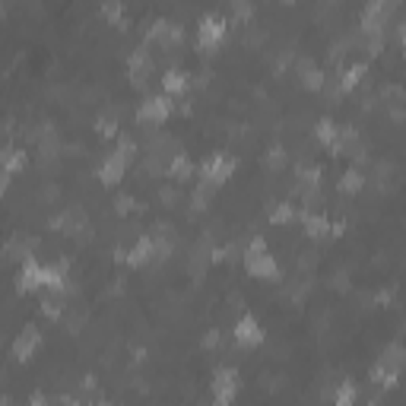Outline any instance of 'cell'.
<instances>
[{
    "instance_id": "obj_22",
    "label": "cell",
    "mask_w": 406,
    "mask_h": 406,
    "mask_svg": "<svg viewBox=\"0 0 406 406\" xmlns=\"http://www.w3.org/2000/svg\"><path fill=\"white\" fill-rule=\"evenodd\" d=\"M127 64H130V73H134L136 80H140V76H143L146 70L152 67V60H150V54H146V48H136V51L130 54V60H127Z\"/></svg>"
},
{
    "instance_id": "obj_11",
    "label": "cell",
    "mask_w": 406,
    "mask_h": 406,
    "mask_svg": "<svg viewBox=\"0 0 406 406\" xmlns=\"http://www.w3.org/2000/svg\"><path fill=\"white\" fill-rule=\"evenodd\" d=\"M387 16H391V3H384V0L369 3L362 10V29H365V35H381L384 26H387Z\"/></svg>"
},
{
    "instance_id": "obj_23",
    "label": "cell",
    "mask_w": 406,
    "mask_h": 406,
    "mask_svg": "<svg viewBox=\"0 0 406 406\" xmlns=\"http://www.w3.org/2000/svg\"><path fill=\"white\" fill-rule=\"evenodd\" d=\"M292 216H295L292 203H279V206H273V210H270V219H273V222H289Z\"/></svg>"
},
{
    "instance_id": "obj_1",
    "label": "cell",
    "mask_w": 406,
    "mask_h": 406,
    "mask_svg": "<svg viewBox=\"0 0 406 406\" xmlns=\"http://www.w3.org/2000/svg\"><path fill=\"white\" fill-rule=\"evenodd\" d=\"M403 369H406V346L403 343H387L384 353L378 355V362L371 365L369 378L378 384V387H397Z\"/></svg>"
},
{
    "instance_id": "obj_17",
    "label": "cell",
    "mask_w": 406,
    "mask_h": 406,
    "mask_svg": "<svg viewBox=\"0 0 406 406\" xmlns=\"http://www.w3.org/2000/svg\"><path fill=\"white\" fill-rule=\"evenodd\" d=\"M0 159H3V175L7 178H13L19 168H26V150H19V146H7Z\"/></svg>"
},
{
    "instance_id": "obj_5",
    "label": "cell",
    "mask_w": 406,
    "mask_h": 406,
    "mask_svg": "<svg viewBox=\"0 0 406 406\" xmlns=\"http://www.w3.org/2000/svg\"><path fill=\"white\" fill-rule=\"evenodd\" d=\"M235 172V159L226 156V152H213V156L203 159L200 166V181L203 184H210V188H219V184H226Z\"/></svg>"
},
{
    "instance_id": "obj_28",
    "label": "cell",
    "mask_w": 406,
    "mask_h": 406,
    "mask_svg": "<svg viewBox=\"0 0 406 406\" xmlns=\"http://www.w3.org/2000/svg\"><path fill=\"white\" fill-rule=\"evenodd\" d=\"M400 42H403V48H406V23L400 26Z\"/></svg>"
},
{
    "instance_id": "obj_24",
    "label": "cell",
    "mask_w": 406,
    "mask_h": 406,
    "mask_svg": "<svg viewBox=\"0 0 406 406\" xmlns=\"http://www.w3.org/2000/svg\"><path fill=\"white\" fill-rule=\"evenodd\" d=\"M29 406H51V400H48L45 394H32V397H29Z\"/></svg>"
},
{
    "instance_id": "obj_20",
    "label": "cell",
    "mask_w": 406,
    "mask_h": 406,
    "mask_svg": "<svg viewBox=\"0 0 406 406\" xmlns=\"http://www.w3.org/2000/svg\"><path fill=\"white\" fill-rule=\"evenodd\" d=\"M362 184H365V175H362L359 168H346L337 188L343 191V194H355V191H362Z\"/></svg>"
},
{
    "instance_id": "obj_25",
    "label": "cell",
    "mask_w": 406,
    "mask_h": 406,
    "mask_svg": "<svg viewBox=\"0 0 406 406\" xmlns=\"http://www.w3.org/2000/svg\"><path fill=\"white\" fill-rule=\"evenodd\" d=\"M102 13L112 16V19H118V16H121V3H105V7H102Z\"/></svg>"
},
{
    "instance_id": "obj_26",
    "label": "cell",
    "mask_w": 406,
    "mask_h": 406,
    "mask_svg": "<svg viewBox=\"0 0 406 406\" xmlns=\"http://www.w3.org/2000/svg\"><path fill=\"white\" fill-rule=\"evenodd\" d=\"M232 10H235V16H248V13H251V7H248V3H235Z\"/></svg>"
},
{
    "instance_id": "obj_13",
    "label": "cell",
    "mask_w": 406,
    "mask_h": 406,
    "mask_svg": "<svg viewBox=\"0 0 406 406\" xmlns=\"http://www.w3.org/2000/svg\"><path fill=\"white\" fill-rule=\"evenodd\" d=\"M301 226H305V232L311 235V238H327L330 235V219L321 216V213H301Z\"/></svg>"
},
{
    "instance_id": "obj_14",
    "label": "cell",
    "mask_w": 406,
    "mask_h": 406,
    "mask_svg": "<svg viewBox=\"0 0 406 406\" xmlns=\"http://www.w3.org/2000/svg\"><path fill=\"white\" fill-rule=\"evenodd\" d=\"M365 70H369V64H365V60H353L349 67H343V73H339V89H343V92H353L355 86L362 83Z\"/></svg>"
},
{
    "instance_id": "obj_4",
    "label": "cell",
    "mask_w": 406,
    "mask_h": 406,
    "mask_svg": "<svg viewBox=\"0 0 406 406\" xmlns=\"http://www.w3.org/2000/svg\"><path fill=\"white\" fill-rule=\"evenodd\" d=\"M238 387H241L238 371L229 369V365H219V369L213 371V381H210L213 406H232L235 397H238Z\"/></svg>"
},
{
    "instance_id": "obj_8",
    "label": "cell",
    "mask_w": 406,
    "mask_h": 406,
    "mask_svg": "<svg viewBox=\"0 0 406 406\" xmlns=\"http://www.w3.org/2000/svg\"><path fill=\"white\" fill-rule=\"evenodd\" d=\"M136 118L143 124H166L172 118V98L168 96H146L136 108Z\"/></svg>"
},
{
    "instance_id": "obj_18",
    "label": "cell",
    "mask_w": 406,
    "mask_h": 406,
    "mask_svg": "<svg viewBox=\"0 0 406 406\" xmlns=\"http://www.w3.org/2000/svg\"><path fill=\"white\" fill-rule=\"evenodd\" d=\"M299 76H301V83L308 86V89H324V70L315 67V60H301Z\"/></svg>"
},
{
    "instance_id": "obj_16",
    "label": "cell",
    "mask_w": 406,
    "mask_h": 406,
    "mask_svg": "<svg viewBox=\"0 0 406 406\" xmlns=\"http://www.w3.org/2000/svg\"><path fill=\"white\" fill-rule=\"evenodd\" d=\"M315 136H317V143H321V146L337 150V143H339V124H333L330 118H321V121H317V127H315Z\"/></svg>"
},
{
    "instance_id": "obj_30",
    "label": "cell",
    "mask_w": 406,
    "mask_h": 406,
    "mask_svg": "<svg viewBox=\"0 0 406 406\" xmlns=\"http://www.w3.org/2000/svg\"><path fill=\"white\" fill-rule=\"evenodd\" d=\"M369 406H381V403H369Z\"/></svg>"
},
{
    "instance_id": "obj_19",
    "label": "cell",
    "mask_w": 406,
    "mask_h": 406,
    "mask_svg": "<svg viewBox=\"0 0 406 406\" xmlns=\"http://www.w3.org/2000/svg\"><path fill=\"white\" fill-rule=\"evenodd\" d=\"M355 400H359V391H355V384H353V381H343L337 391H333L330 406H355Z\"/></svg>"
},
{
    "instance_id": "obj_21",
    "label": "cell",
    "mask_w": 406,
    "mask_h": 406,
    "mask_svg": "<svg viewBox=\"0 0 406 406\" xmlns=\"http://www.w3.org/2000/svg\"><path fill=\"white\" fill-rule=\"evenodd\" d=\"M191 172H194V166H191V159L184 156V152H178V156L172 159V166H168V175H172L175 181H188Z\"/></svg>"
},
{
    "instance_id": "obj_10",
    "label": "cell",
    "mask_w": 406,
    "mask_h": 406,
    "mask_svg": "<svg viewBox=\"0 0 406 406\" xmlns=\"http://www.w3.org/2000/svg\"><path fill=\"white\" fill-rule=\"evenodd\" d=\"M38 346H42V330H38L35 324H26L23 330L16 333V339H13V355L19 362H26V359H32V355L38 353Z\"/></svg>"
},
{
    "instance_id": "obj_3",
    "label": "cell",
    "mask_w": 406,
    "mask_h": 406,
    "mask_svg": "<svg viewBox=\"0 0 406 406\" xmlns=\"http://www.w3.org/2000/svg\"><path fill=\"white\" fill-rule=\"evenodd\" d=\"M130 156H134V140L121 136V140H118V150L108 152V156L102 159V166H98V178H102V184H118V181L127 175Z\"/></svg>"
},
{
    "instance_id": "obj_6",
    "label": "cell",
    "mask_w": 406,
    "mask_h": 406,
    "mask_svg": "<svg viewBox=\"0 0 406 406\" xmlns=\"http://www.w3.org/2000/svg\"><path fill=\"white\" fill-rule=\"evenodd\" d=\"M229 35V19L219 13H210L203 16L200 23H197V42H200V48H219L222 42H226Z\"/></svg>"
},
{
    "instance_id": "obj_15",
    "label": "cell",
    "mask_w": 406,
    "mask_h": 406,
    "mask_svg": "<svg viewBox=\"0 0 406 406\" xmlns=\"http://www.w3.org/2000/svg\"><path fill=\"white\" fill-rule=\"evenodd\" d=\"M188 73L184 70H168L166 76H162V96H181V92H188Z\"/></svg>"
},
{
    "instance_id": "obj_29",
    "label": "cell",
    "mask_w": 406,
    "mask_h": 406,
    "mask_svg": "<svg viewBox=\"0 0 406 406\" xmlns=\"http://www.w3.org/2000/svg\"><path fill=\"white\" fill-rule=\"evenodd\" d=\"M96 406H114V403H96Z\"/></svg>"
},
{
    "instance_id": "obj_7",
    "label": "cell",
    "mask_w": 406,
    "mask_h": 406,
    "mask_svg": "<svg viewBox=\"0 0 406 406\" xmlns=\"http://www.w3.org/2000/svg\"><path fill=\"white\" fill-rule=\"evenodd\" d=\"M232 339H235V346H241V349L261 346V343H263L261 321H257L254 315H241L238 321H235V327H232Z\"/></svg>"
},
{
    "instance_id": "obj_27",
    "label": "cell",
    "mask_w": 406,
    "mask_h": 406,
    "mask_svg": "<svg viewBox=\"0 0 406 406\" xmlns=\"http://www.w3.org/2000/svg\"><path fill=\"white\" fill-rule=\"evenodd\" d=\"M130 210V200L127 197H118V213H127Z\"/></svg>"
},
{
    "instance_id": "obj_12",
    "label": "cell",
    "mask_w": 406,
    "mask_h": 406,
    "mask_svg": "<svg viewBox=\"0 0 406 406\" xmlns=\"http://www.w3.org/2000/svg\"><path fill=\"white\" fill-rule=\"evenodd\" d=\"M152 257H156V238H152V235H143V238H136V245L124 254V261H127L130 267H146V263H152Z\"/></svg>"
},
{
    "instance_id": "obj_2",
    "label": "cell",
    "mask_w": 406,
    "mask_h": 406,
    "mask_svg": "<svg viewBox=\"0 0 406 406\" xmlns=\"http://www.w3.org/2000/svg\"><path fill=\"white\" fill-rule=\"evenodd\" d=\"M245 270L251 273L254 279H276L279 276V261L267 251V241L254 238L245 251Z\"/></svg>"
},
{
    "instance_id": "obj_9",
    "label": "cell",
    "mask_w": 406,
    "mask_h": 406,
    "mask_svg": "<svg viewBox=\"0 0 406 406\" xmlns=\"http://www.w3.org/2000/svg\"><path fill=\"white\" fill-rule=\"evenodd\" d=\"M16 289H19V292L45 289V263H38L35 257H26L23 267H19V276H16Z\"/></svg>"
}]
</instances>
